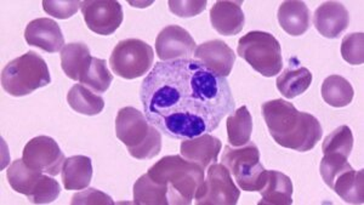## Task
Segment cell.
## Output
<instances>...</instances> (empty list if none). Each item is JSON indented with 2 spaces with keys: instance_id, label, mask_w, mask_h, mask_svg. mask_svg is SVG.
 I'll list each match as a JSON object with an SVG mask.
<instances>
[{
  "instance_id": "18",
  "label": "cell",
  "mask_w": 364,
  "mask_h": 205,
  "mask_svg": "<svg viewBox=\"0 0 364 205\" xmlns=\"http://www.w3.org/2000/svg\"><path fill=\"white\" fill-rule=\"evenodd\" d=\"M221 141L210 134H203L193 139L183 140L180 152L185 159L197 163L205 169L218 162L221 152Z\"/></svg>"
},
{
  "instance_id": "15",
  "label": "cell",
  "mask_w": 364,
  "mask_h": 205,
  "mask_svg": "<svg viewBox=\"0 0 364 205\" xmlns=\"http://www.w3.org/2000/svg\"><path fill=\"white\" fill-rule=\"evenodd\" d=\"M25 39L31 46L55 53L63 49L65 38L58 22L51 19L31 21L25 29Z\"/></svg>"
},
{
  "instance_id": "10",
  "label": "cell",
  "mask_w": 364,
  "mask_h": 205,
  "mask_svg": "<svg viewBox=\"0 0 364 205\" xmlns=\"http://www.w3.org/2000/svg\"><path fill=\"white\" fill-rule=\"evenodd\" d=\"M240 191L232 180L231 172L224 164L208 167L207 179L196 194L197 205H236Z\"/></svg>"
},
{
  "instance_id": "29",
  "label": "cell",
  "mask_w": 364,
  "mask_h": 205,
  "mask_svg": "<svg viewBox=\"0 0 364 205\" xmlns=\"http://www.w3.org/2000/svg\"><path fill=\"white\" fill-rule=\"evenodd\" d=\"M112 80L113 75L108 70L106 61L96 58H91L87 70L79 79L80 84H83L97 94L106 93L109 89Z\"/></svg>"
},
{
  "instance_id": "31",
  "label": "cell",
  "mask_w": 364,
  "mask_h": 205,
  "mask_svg": "<svg viewBox=\"0 0 364 205\" xmlns=\"http://www.w3.org/2000/svg\"><path fill=\"white\" fill-rule=\"evenodd\" d=\"M348 159V158L341 156V154H326L323 157L321 165H319V172H321V177L326 182V185L331 187L333 182L341 172L352 168Z\"/></svg>"
},
{
  "instance_id": "2",
  "label": "cell",
  "mask_w": 364,
  "mask_h": 205,
  "mask_svg": "<svg viewBox=\"0 0 364 205\" xmlns=\"http://www.w3.org/2000/svg\"><path fill=\"white\" fill-rule=\"evenodd\" d=\"M269 135L279 146L307 152L322 139L323 129L315 115L300 112L286 100L267 101L261 107Z\"/></svg>"
},
{
  "instance_id": "34",
  "label": "cell",
  "mask_w": 364,
  "mask_h": 205,
  "mask_svg": "<svg viewBox=\"0 0 364 205\" xmlns=\"http://www.w3.org/2000/svg\"><path fill=\"white\" fill-rule=\"evenodd\" d=\"M169 10L171 13L178 17H195L199 14L203 13L207 9V1L205 0H199V1H191V0H183V1H176V0H170Z\"/></svg>"
},
{
  "instance_id": "22",
  "label": "cell",
  "mask_w": 364,
  "mask_h": 205,
  "mask_svg": "<svg viewBox=\"0 0 364 205\" xmlns=\"http://www.w3.org/2000/svg\"><path fill=\"white\" fill-rule=\"evenodd\" d=\"M291 58L288 68L283 70L277 78V89L286 99H295L310 88L312 83V73L306 67H299Z\"/></svg>"
},
{
  "instance_id": "14",
  "label": "cell",
  "mask_w": 364,
  "mask_h": 205,
  "mask_svg": "<svg viewBox=\"0 0 364 205\" xmlns=\"http://www.w3.org/2000/svg\"><path fill=\"white\" fill-rule=\"evenodd\" d=\"M193 55L208 70L224 78L231 74L236 62V55L233 50L220 39L200 44L196 48Z\"/></svg>"
},
{
  "instance_id": "28",
  "label": "cell",
  "mask_w": 364,
  "mask_h": 205,
  "mask_svg": "<svg viewBox=\"0 0 364 205\" xmlns=\"http://www.w3.org/2000/svg\"><path fill=\"white\" fill-rule=\"evenodd\" d=\"M226 127L230 146L242 147L248 144L252 132V118L248 108L242 106L233 115H228Z\"/></svg>"
},
{
  "instance_id": "8",
  "label": "cell",
  "mask_w": 364,
  "mask_h": 205,
  "mask_svg": "<svg viewBox=\"0 0 364 205\" xmlns=\"http://www.w3.org/2000/svg\"><path fill=\"white\" fill-rule=\"evenodd\" d=\"M9 185L14 191L25 194L33 204H49L58 199L61 186L44 172L26 165L23 159L14 160L6 172Z\"/></svg>"
},
{
  "instance_id": "21",
  "label": "cell",
  "mask_w": 364,
  "mask_h": 205,
  "mask_svg": "<svg viewBox=\"0 0 364 205\" xmlns=\"http://www.w3.org/2000/svg\"><path fill=\"white\" fill-rule=\"evenodd\" d=\"M61 172L63 186L67 191H80L90 185L94 172L89 157L73 156L65 160Z\"/></svg>"
},
{
  "instance_id": "19",
  "label": "cell",
  "mask_w": 364,
  "mask_h": 205,
  "mask_svg": "<svg viewBox=\"0 0 364 205\" xmlns=\"http://www.w3.org/2000/svg\"><path fill=\"white\" fill-rule=\"evenodd\" d=\"M278 22L284 32L293 37H299L310 29V10L300 0L283 1L278 9Z\"/></svg>"
},
{
  "instance_id": "32",
  "label": "cell",
  "mask_w": 364,
  "mask_h": 205,
  "mask_svg": "<svg viewBox=\"0 0 364 205\" xmlns=\"http://www.w3.org/2000/svg\"><path fill=\"white\" fill-rule=\"evenodd\" d=\"M363 33H351L343 37L341 41V55L345 61L358 66L364 61Z\"/></svg>"
},
{
  "instance_id": "33",
  "label": "cell",
  "mask_w": 364,
  "mask_h": 205,
  "mask_svg": "<svg viewBox=\"0 0 364 205\" xmlns=\"http://www.w3.org/2000/svg\"><path fill=\"white\" fill-rule=\"evenodd\" d=\"M80 3L77 0H44L43 9L50 16L58 19V20H67L77 14L80 9Z\"/></svg>"
},
{
  "instance_id": "12",
  "label": "cell",
  "mask_w": 364,
  "mask_h": 205,
  "mask_svg": "<svg viewBox=\"0 0 364 205\" xmlns=\"http://www.w3.org/2000/svg\"><path fill=\"white\" fill-rule=\"evenodd\" d=\"M80 10L87 28L100 36H111L119 28L124 13L116 0H85Z\"/></svg>"
},
{
  "instance_id": "24",
  "label": "cell",
  "mask_w": 364,
  "mask_h": 205,
  "mask_svg": "<svg viewBox=\"0 0 364 205\" xmlns=\"http://www.w3.org/2000/svg\"><path fill=\"white\" fill-rule=\"evenodd\" d=\"M364 172H356L350 168L341 172L336 177L331 189L348 204H363L364 203Z\"/></svg>"
},
{
  "instance_id": "9",
  "label": "cell",
  "mask_w": 364,
  "mask_h": 205,
  "mask_svg": "<svg viewBox=\"0 0 364 205\" xmlns=\"http://www.w3.org/2000/svg\"><path fill=\"white\" fill-rule=\"evenodd\" d=\"M154 49L140 39L120 41L113 49L109 65L120 78L137 79L154 66Z\"/></svg>"
},
{
  "instance_id": "26",
  "label": "cell",
  "mask_w": 364,
  "mask_h": 205,
  "mask_svg": "<svg viewBox=\"0 0 364 205\" xmlns=\"http://www.w3.org/2000/svg\"><path fill=\"white\" fill-rule=\"evenodd\" d=\"M133 194L134 204L169 205L166 186L152 180L147 174L135 182Z\"/></svg>"
},
{
  "instance_id": "27",
  "label": "cell",
  "mask_w": 364,
  "mask_h": 205,
  "mask_svg": "<svg viewBox=\"0 0 364 205\" xmlns=\"http://www.w3.org/2000/svg\"><path fill=\"white\" fill-rule=\"evenodd\" d=\"M322 98L326 102L336 108H343L352 102L355 91L351 83L341 75H331L322 84Z\"/></svg>"
},
{
  "instance_id": "16",
  "label": "cell",
  "mask_w": 364,
  "mask_h": 205,
  "mask_svg": "<svg viewBox=\"0 0 364 205\" xmlns=\"http://www.w3.org/2000/svg\"><path fill=\"white\" fill-rule=\"evenodd\" d=\"M314 25L323 37L339 38L350 25L348 9L338 1L323 3L315 11Z\"/></svg>"
},
{
  "instance_id": "7",
  "label": "cell",
  "mask_w": 364,
  "mask_h": 205,
  "mask_svg": "<svg viewBox=\"0 0 364 205\" xmlns=\"http://www.w3.org/2000/svg\"><path fill=\"white\" fill-rule=\"evenodd\" d=\"M237 53L248 62L252 70L264 77H274L283 68L279 41L271 33L252 31L238 41Z\"/></svg>"
},
{
  "instance_id": "17",
  "label": "cell",
  "mask_w": 364,
  "mask_h": 205,
  "mask_svg": "<svg viewBox=\"0 0 364 205\" xmlns=\"http://www.w3.org/2000/svg\"><path fill=\"white\" fill-rule=\"evenodd\" d=\"M243 1L220 0L211 8L210 22L213 28L221 36H237L245 27V16L242 10Z\"/></svg>"
},
{
  "instance_id": "30",
  "label": "cell",
  "mask_w": 364,
  "mask_h": 205,
  "mask_svg": "<svg viewBox=\"0 0 364 205\" xmlns=\"http://www.w3.org/2000/svg\"><path fill=\"white\" fill-rule=\"evenodd\" d=\"M353 148V135L351 129L343 125L326 137L322 144L323 154H341L348 158Z\"/></svg>"
},
{
  "instance_id": "6",
  "label": "cell",
  "mask_w": 364,
  "mask_h": 205,
  "mask_svg": "<svg viewBox=\"0 0 364 205\" xmlns=\"http://www.w3.org/2000/svg\"><path fill=\"white\" fill-rule=\"evenodd\" d=\"M221 162L233 175L240 189L260 192L265 187L267 170L261 164L260 151L252 141L238 148L226 146Z\"/></svg>"
},
{
  "instance_id": "13",
  "label": "cell",
  "mask_w": 364,
  "mask_h": 205,
  "mask_svg": "<svg viewBox=\"0 0 364 205\" xmlns=\"http://www.w3.org/2000/svg\"><path fill=\"white\" fill-rule=\"evenodd\" d=\"M196 41L186 29L180 26H168L158 34L156 53L163 62L186 60L195 53Z\"/></svg>"
},
{
  "instance_id": "25",
  "label": "cell",
  "mask_w": 364,
  "mask_h": 205,
  "mask_svg": "<svg viewBox=\"0 0 364 205\" xmlns=\"http://www.w3.org/2000/svg\"><path fill=\"white\" fill-rule=\"evenodd\" d=\"M67 102L73 111L84 115H100L105 108V100L82 84H75L70 88Z\"/></svg>"
},
{
  "instance_id": "4",
  "label": "cell",
  "mask_w": 364,
  "mask_h": 205,
  "mask_svg": "<svg viewBox=\"0 0 364 205\" xmlns=\"http://www.w3.org/2000/svg\"><path fill=\"white\" fill-rule=\"evenodd\" d=\"M116 135L135 159H152L161 153V132L149 123L145 113L134 107H124L118 111Z\"/></svg>"
},
{
  "instance_id": "11",
  "label": "cell",
  "mask_w": 364,
  "mask_h": 205,
  "mask_svg": "<svg viewBox=\"0 0 364 205\" xmlns=\"http://www.w3.org/2000/svg\"><path fill=\"white\" fill-rule=\"evenodd\" d=\"M22 159L26 165L34 170L56 177L63 170L65 154L58 142L50 136H37L27 142Z\"/></svg>"
},
{
  "instance_id": "23",
  "label": "cell",
  "mask_w": 364,
  "mask_h": 205,
  "mask_svg": "<svg viewBox=\"0 0 364 205\" xmlns=\"http://www.w3.org/2000/svg\"><path fill=\"white\" fill-rule=\"evenodd\" d=\"M92 56L84 43H70L61 50V67L68 78L78 80L87 70Z\"/></svg>"
},
{
  "instance_id": "35",
  "label": "cell",
  "mask_w": 364,
  "mask_h": 205,
  "mask_svg": "<svg viewBox=\"0 0 364 205\" xmlns=\"http://www.w3.org/2000/svg\"><path fill=\"white\" fill-rule=\"evenodd\" d=\"M70 204H101L113 205L112 198L101 192L99 189H89L85 192H80L72 197Z\"/></svg>"
},
{
  "instance_id": "3",
  "label": "cell",
  "mask_w": 364,
  "mask_h": 205,
  "mask_svg": "<svg viewBox=\"0 0 364 205\" xmlns=\"http://www.w3.org/2000/svg\"><path fill=\"white\" fill-rule=\"evenodd\" d=\"M152 180L166 186L169 205H188L204 181V169L181 156H166L147 172Z\"/></svg>"
},
{
  "instance_id": "5",
  "label": "cell",
  "mask_w": 364,
  "mask_h": 205,
  "mask_svg": "<svg viewBox=\"0 0 364 205\" xmlns=\"http://www.w3.org/2000/svg\"><path fill=\"white\" fill-rule=\"evenodd\" d=\"M49 67L44 58L34 51L9 62L1 72V86L14 98H22L49 85Z\"/></svg>"
},
{
  "instance_id": "20",
  "label": "cell",
  "mask_w": 364,
  "mask_h": 205,
  "mask_svg": "<svg viewBox=\"0 0 364 205\" xmlns=\"http://www.w3.org/2000/svg\"><path fill=\"white\" fill-rule=\"evenodd\" d=\"M262 199L259 205L293 204V182L286 174L276 170L267 172V181L260 191Z\"/></svg>"
},
{
  "instance_id": "1",
  "label": "cell",
  "mask_w": 364,
  "mask_h": 205,
  "mask_svg": "<svg viewBox=\"0 0 364 205\" xmlns=\"http://www.w3.org/2000/svg\"><path fill=\"white\" fill-rule=\"evenodd\" d=\"M140 99L149 123L175 140L214 132L236 108L228 79L192 58L157 62L141 83Z\"/></svg>"
}]
</instances>
